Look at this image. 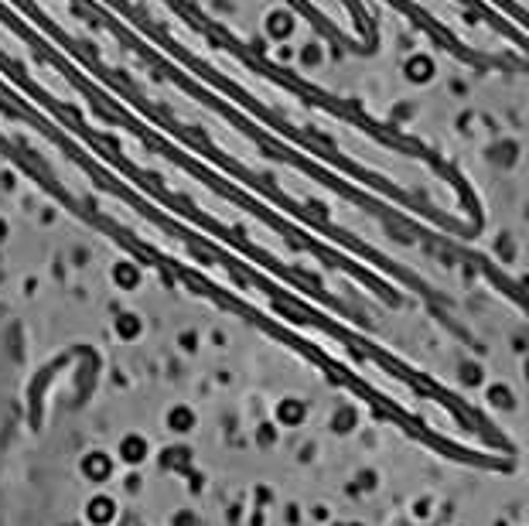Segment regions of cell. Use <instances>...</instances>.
<instances>
[{"label":"cell","instance_id":"obj_1","mask_svg":"<svg viewBox=\"0 0 529 526\" xmlns=\"http://www.w3.org/2000/svg\"><path fill=\"white\" fill-rule=\"evenodd\" d=\"M113 499L110 495H96V499H89V506H85V520L89 523H96V526H103V523H110L113 520Z\"/></svg>","mask_w":529,"mask_h":526}]
</instances>
